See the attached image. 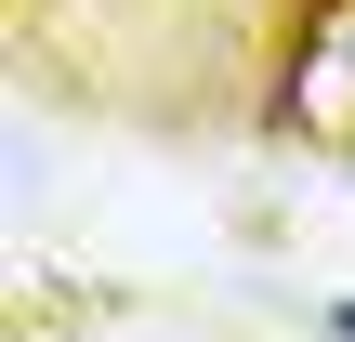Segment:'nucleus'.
Listing matches in <instances>:
<instances>
[{"label":"nucleus","mask_w":355,"mask_h":342,"mask_svg":"<svg viewBox=\"0 0 355 342\" xmlns=\"http://www.w3.org/2000/svg\"><path fill=\"white\" fill-rule=\"evenodd\" d=\"M329 342H355V303H329Z\"/></svg>","instance_id":"1"}]
</instances>
